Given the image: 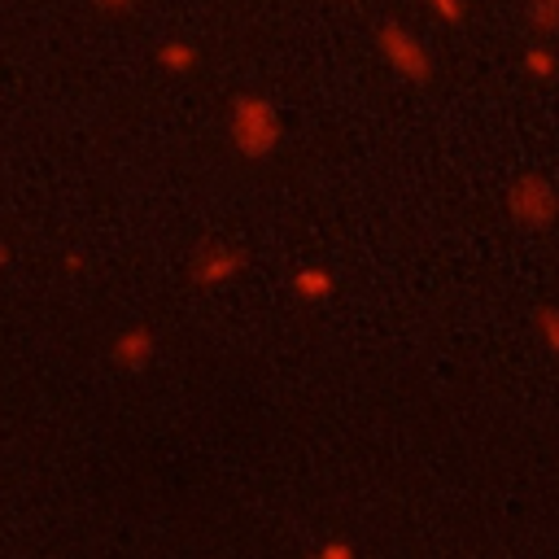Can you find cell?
<instances>
[{
	"mask_svg": "<svg viewBox=\"0 0 559 559\" xmlns=\"http://www.w3.org/2000/svg\"><path fill=\"white\" fill-rule=\"evenodd\" d=\"M9 258H13V249H9V245H4V240H0V266H4V262H9Z\"/></svg>",
	"mask_w": 559,
	"mask_h": 559,
	"instance_id": "obj_15",
	"label": "cell"
},
{
	"mask_svg": "<svg viewBox=\"0 0 559 559\" xmlns=\"http://www.w3.org/2000/svg\"><path fill=\"white\" fill-rule=\"evenodd\" d=\"M524 17H528V26L537 35H555L559 31V0H528Z\"/></svg>",
	"mask_w": 559,
	"mask_h": 559,
	"instance_id": "obj_9",
	"label": "cell"
},
{
	"mask_svg": "<svg viewBox=\"0 0 559 559\" xmlns=\"http://www.w3.org/2000/svg\"><path fill=\"white\" fill-rule=\"evenodd\" d=\"M288 288L301 297V301H310V306H319V301H328L332 293H336V275L328 271V266H297L293 271V280H288Z\"/></svg>",
	"mask_w": 559,
	"mask_h": 559,
	"instance_id": "obj_6",
	"label": "cell"
},
{
	"mask_svg": "<svg viewBox=\"0 0 559 559\" xmlns=\"http://www.w3.org/2000/svg\"><path fill=\"white\" fill-rule=\"evenodd\" d=\"M92 4H96L100 13H131L140 0H92Z\"/></svg>",
	"mask_w": 559,
	"mask_h": 559,
	"instance_id": "obj_13",
	"label": "cell"
},
{
	"mask_svg": "<svg viewBox=\"0 0 559 559\" xmlns=\"http://www.w3.org/2000/svg\"><path fill=\"white\" fill-rule=\"evenodd\" d=\"M376 48H380L384 66H389L397 79L415 83V87H428V83L437 79L432 52H428V48L419 44V35H415L406 22H397V17L376 22Z\"/></svg>",
	"mask_w": 559,
	"mask_h": 559,
	"instance_id": "obj_2",
	"label": "cell"
},
{
	"mask_svg": "<svg viewBox=\"0 0 559 559\" xmlns=\"http://www.w3.org/2000/svg\"><path fill=\"white\" fill-rule=\"evenodd\" d=\"M227 135H231L236 157L262 162V157H271L280 148L284 118H280V109H275L271 96H262V92H236L231 96V114H227Z\"/></svg>",
	"mask_w": 559,
	"mask_h": 559,
	"instance_id": "obj_1",
	"label": "cell"
},
{
	"mask_svg": "<svg viewBox=\"0 0 559 559\" xmlns=\"http://www.w3.org/2000/svg\"><path fill=\"white\" fill-rule=\"evenodd\" d=\"M520 66H524V74H528V79L550 83V79H555V70H559V57H555L546 44H528V48L520 52Z\"/></svg>",
	"mask_w": 559,
	"mask_h": 559,
	"instance_id": "obj_8",
	"label": "cell"
},
{
	"mask_svg": "<svg viewBox=\"0 0 559 559\" xmlns=\"http://www.w3.org/2000/svg\"><path fill=\"white\" fill-rule=\"evenodd\" d=\"M314 555L319 559H354V542H323Z\"/></svg>",
	"mask_w": 559,
	"mask_h": 559,
	"instance_id": "obj_12",
	"label": "cell"
},
{
	"mask_svg": "<svg viewBox=\"0 0 559 559\" xmlns=\"http://www.w3.org/2000/svg\"><path fill=\"white\" fill-rule=\"evenodd\" d=\"M533 319H537V336H542V345L559 358V306H537Z\"/></svg>",
	"mask_w": 559,
	"mask_h": 559,
	"instance_id": "obj_10",
	"label": "cell"
},
{
	"mask_svg": "<svg viewBox=\"0 0 559 559\" xmlns=\"http://www.w3.org/2000/svg\"><path fill=\"white\" fill-rule=\"evenodd\" d=\"M432 17H441L445 26H454V31H463L467 26V0H419Z\"/></svg>",
	"mask_w": 559,
	"mask_h": 559,
	"instance_id": "obj_11",
	"label": "cell"
},
{
	"mask_svg": "<svg viewBox=\"0 0 559 559\" xmlns=\"http://www.w3.org/2000/svg\"><path fill=\"white\" fill-rule=\"evenodd\" d=\"M153 358H157V336H153L148 323H127V328L109 341V362H114L118 371L140 376Z\"/></svg>",
	"mask_w": 559,
	"mask_h": 559,
	"instance_id": "obj_5",
	"label": "cell"
},
{
	"mask_svg": "<svg viewBox=\"0 0 559 559\" xmlns=\"http://www.w3.org/2000/svg\"><path fill=\"white\" fill-rule=\"evenodd\" d=\"M245 266H249L245 245H231V240H201V245L192 249V258H188V280H192V288L210 293V288L231 284Z\"/></svg>",
	"mask_w": 559,
	"mask_h": 559,
	"instance_id": "obj_4",
	"label": "cell"
},
{
	"mask_svg": "<svg viewBox=\"0 0 559 559\" xmlns=\"http://www.w3.org/2000/svg\"><path fill=\"white\" fill-rule=\"evenodd\" d=\"M507 214L515 227H528V231H542L559 218V192L546 175H515L511 188H507Z\"/></svg>",
	"mask_w": 559,
	"mask_h": 559,
	"instance_id": "obj_3",
	"label": "cell"
},
{
	"mask_svg": "<svg viewBox=\"0 0 559 559\" xmlns=\"http://www.w3.org/2000/svg\"><path fill=\"white\" fill-rule=\"evenodd\" d=\"M153 57H157V66L170 70V74H192V70L201 66V48L188 44V39H162Z\"/></svg>",
	"mask_w": 559,
	"mask_h": 559,
	"instance_id": "obj_7",
	"label": "cell"
},
{
	"mask_svg": "<svg viewBox=\"0 0 559 559\" xmlns=\"http://www.w3.org/2000/svg\"><path fill=\"white\" fill-rule=\"evenodd\" d=\"M66 271H83V258L79 253H66Z\"/></svg>",
	"mask_w": 559,
	"mask_h": 559,
	"instance_id": "obj_14",
	"label": "cell"
}]
</instances>
